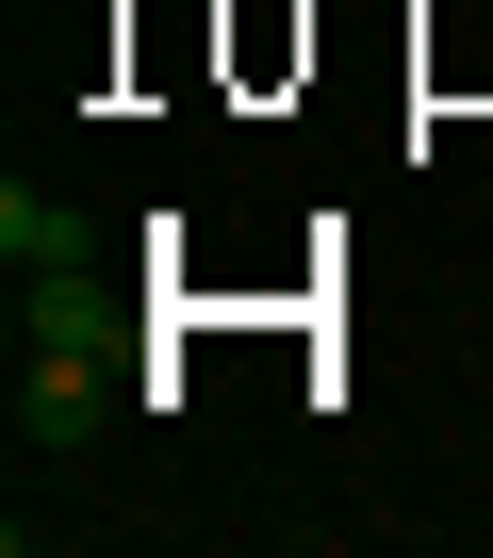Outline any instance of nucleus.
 Listing matches in <instances>:
<instances>
[{
  "label": "nucleus",
  "instance_id": "nucleus-1",
  "mask_svg": "<svg viewBox=\"0 0 493 558\" xmlns=\"http://www.w3.org/2000/svg\"><path fill=\"white\" fill-rule=\"evenodd\" d=\"M99 411H116L99 329H34V345H17V444H34V460H67V444H99Z\"/></svg>",
  "mask_w": 493,
  "mask_h": 558
},
{
  "label": "nucleus",
  "instance_id": "nucleus-2",
  "mask_svg": "<svg viewBox=\"0 0 493 558\" xmlns=\"http://www.w3.org/2000/svg\"><path fill=\"white\" fill-rule=\"evenodd\" d=\"M0 246H17V279H67V263H83V214H67L50 181H0Z\"/></svg>",
  "mask_w": 493,
  "mask_h": 558
}]
</instances>
